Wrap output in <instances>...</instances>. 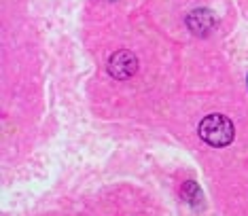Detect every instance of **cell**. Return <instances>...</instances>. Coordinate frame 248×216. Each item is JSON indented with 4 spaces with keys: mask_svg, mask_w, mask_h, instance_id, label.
Here are the masks:
<instances>
[{
    "mask_svg": "<svg viewBox=\"0 0 248 216\" xmlns=\"http://www.w3.org/2000/svg\"><path fill=\"white\" fill-rule=\"evenodd\" d=\"M235 129L233 123L229 121L225 115H208L206 119H202L200 123V138L210 146H227L233 142Z\"/></svg>",
    "mask_w": 248,
    "mask_h": 216,
    "instance_id": "cell-1",
    "label": "cell"
},
{
    "mask_svg": "<svg viewBox=\"0 0 248 216\" xmlns=\"http://www.w3.org/2000/svg\"><path fill=\"white\" fill-rule=\"evenodd\" d=\"M187 26L189 30L197 34V36H206V34H210L214 30V26H217V19H214L212 11L208 9H195L191 11L189 17H187Z\"/></svg>",
    "mask_w": 248,
    "mask_h": 216,
    "instance_id": "cell-3",
    "label": "cell"
},
{
    "mask_svg": "<svg viewBox=\"0 0 248 216\" xmlns=\"http://www.w3.org/2000/svg\"><path fill=\"white\" fill-rule=\"evenodd\" d=\"M136 70H138V60L134 53H129V51H117V53L110 55V60H108L110 77L125 81V78L136 75Z\"/></svg>",
    "mask_w": 248,
    "mask_h": 216,
    "instance_id": "cell-2",
    "label": "cell"
}]
</instances>
